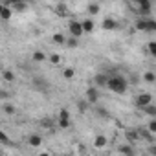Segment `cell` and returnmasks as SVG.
Segmentation results:
<instances>
[{
    "label": "cell",
    "instance_id": "obj_20",
    "mask_svg": "<svg viewBox=\"0 0 156 156\" xmlns=\"http://www.w3.org/2000/svg\"><path fill=\"white\" fill-rule=\"evenodd\" d=\"M143 112H145L147 116L156 118V107H154V105H147V107H143Z\"/></svg>",
    "mask_w": 156,
    "mask_h": 156
},
{
    "label": "cell",
    "instance_id": "obj_38",
    "mask_svg": "<svg viewBox=\"0 0 156 156\" xmlns=\"http://www.w3.org/2000/svg\"><path fill=\"white\" fill-rule=\"evenodd\" d=\"M15 2H19V0H4V4H6V6H9V4H15Z\"/></svg>",
    "mask_w": 156,
    "mask_h": 156
},
{
    "label": "cell",
    "instance_id": "obj_31",
    "mask_svg": "<svg viewBox=\"0 0 156 156\" xmlns=\"http://www.w3.org/2000/svg\"><path fill=\"white\" fill-rule=\"evenodd\" d=\"M55 11H57L59 15H66V6H64V4H59V6L55 8Z\"/></svg>",
    "mask_w": 156,
    "mask_h": 156
},
{
    "label": "cell",
    "instance_id": "obj_18",
    "mask_svg": "<svg viewBox=\"0 0 156 156\" xmlns=\"http://www.w3.org/2000/svg\"><path fill=\"white\" fill-rule=\"evenodd\" d=\"M2 77H4L8 83H13V81H15V73H13L11 70H4V72H2Z\"/></svg>",
    "mask_w": 156,
    "mask_h": 156
},
{
    "label": "cell",
    "instance_id": "obj_30",
    "mask_svg": "<svg viewBox=\"0 0 156 156\" xmlns=\"http://www.w3.org/2000/svg\"><path fill=\"white\" fill-rule=\"evenodd\" d=\"M70 127V119H61L59 118V129H68Z\"/></svg>",
    "mask_w": 156,
    "mask_h": 156
},
{
    "label": "cell",
    "instance_id": "obj_33",
    "mask_svg": "<svg viewBox=\"0 0 156 156\" xmlns=\"http://www.w3.org/2000/svg\"><path fill=\"white\" fill-rule=\"evenodd\" d=\"M59 118H61V119H70V114H68V110H66V108L59 110Z\"/></svg>",
    "mask_w": 156,
    "mask_h": 156
},
{
    "label": "cell",
    "instance_id": "obj_32",
    "mask_svg": "<svg viewBox=\"0 0 156 156\" xmlns=\"http://www.w3.org/2000/svg\"><path fill=\"white\" fill-rule=\"evenodd\" d=\"M50 61H51V64H59V62H61V55H59V53H53V55L50 57Z\"/></svg>",
    "mask_w": 156,
    "mask_h": 156
},
{
    "label": "cell",
    "instance_id": "obj_15",
    "mask_svg": "<svg viewBox=\"0 0 156 156\" xmlns=\"http://www.w3.org/2000/svg\"><path fill=\"white\" fill-rule=\"evenodd\" d=\"M28 143H30L31 147H39V145L42 143V138H41V136H37V134H31V136L28 138Z\"/></svg>",
    "mask_w": 156,
    "mask_h": 156
},
{
    "label": "cell",
    "instance_id": "obj_1",
    "mask_svg": "<svg viewBox=\"0 0 156 156\" xmlns=\"http://www.w3.org/2000/svg\"><path fill=\"white\" fill-rule=\"evenodd\" d=\"M107 87H108L114 94H125L129 83H127L125 77H121L119 73H114V75H110V79H108V85H107Z\"/></svg>",
    "mask_w": 156,
    "mask_h": 156
},
{
    "label": "cell",
    "instance_id": "obj_29",
    "mask_svg": "<svg viewBox=\"0 0 156 156\" xmlns=\"http://www.w3.org/2000/svg\"><path fill=\"white\" fill-rule=\"evenodd\" d=\"M4 112H6L8 116H13V114H15V107H13V105H4Z\"/></svg>",
    "mask_w": 156,
    "mask_h": 156
},
{
    "label": "cell",
    "instance_id": "obj_7",
    "mask_svg": "<svg viewBox=\"0 0 156 156\" xmlns=\"http://www.w3.org/2000/svg\"><path fill=\"white\" fill-rule=\"evenodd\" d=\"M151 101H152V96H151V94H140V96L136 98V105H138L140 108L151 105Z\"/></svg>",
    "mask_w": 156,
    "mask_h": 156
},
{
    "label": "cell",
    "instance_id": "obj_22",
    "mask_svg": "<svg viewBox=\"0 0 156 156\" xmlns=\"http://www.w3.org/2000/svg\"><path fill=\"white\" fill-rule=\"evenodd\" d=\"M143 81H145V83H154V81H156V75H154L152 72H145V73H143Z\"/></svg>",
    "mask_w": 156,
    "mask_h": 156
},
{
    "label": "cell",
    "instance_id": "obj_17",
    "mask_svg": "<svg viewBox=\"0 0 156 156\" xmlns=\"http://www.w3.org/2000/svg\"><path fill=\"white\" fill-rule=\"evenodd\" d=\"M83 30H85V33H90V31H94V20H90V19L83 20Z\"/></svg>",
    "mask_w": 156,
    "mask_h": 156
},
{
    "label": "cell",
    "instance_id": "obj_11",
    "mask_svg": "<svg viewBox=\"0 0 156 156\" xmlns=\"http://www.w3.org/2000/svg\"><path fill=\"white\" fill-rule=\"evenodd\" d=\"M11 15H13V11H11L6 4L0 8V17H2V20H9V19H11Z\"/></svg>",
    "mask_w": 156,
    "mask_h": 156
},
{
    "label": "cell",
    "instance_id": "obj_25",
    "mask_svg": "<svg viewBox=\"0 0 156 156\" xmlns=\"http://www.w3.org/2000/svg\"><path fill=\"white\" fill-rule=\"evenodd\" d=\"M53 42H55V44H66V39H64L62 33H55V35H53Z\"/></svg>",
    "mask_w": 156,
    "mask_h": 156
},
{
    "label": "cell",
    "instance_id": "obj_27",
    "mask_svg": "<svg viewBox=\"0 0 156 156\" xmlns=\"http://www.w3.org/2000/svg\"><path fill=\"white\" fill-rule=\"evenodd\" d=\"M96 114H98L99 118H108V110L103 108V107H98V108H96Z\"/></svg>",
    "mask_w": 156,
    "mask_h": 156
},
{
    "label": "cell",
    "instance_id": "obj_14",
    "mask_svg": "<svg viewBox=\"0 0 156 156\" xmlns=\"http://www.w3.org/2000/svg\"><path fill=\"white\" fill-rule=\"evenodd\" d=\"M33 87H35L37 90H42V92H44V90H48V81H46V79H35V81H33Z\"/></svg>",
    "mask_w": 156,
    "mask_h": 156
},
{
    "label": "cell",
    "instance_id": "obj_13",
    "mask_svg": "<svg viewBox=\"0 0 156 156\" xmlns=\"http://www.w3.org/2000/svg\"><path fill=\"white\" fill-rule=\"evenodd\" d=\"M31 59H33L35 62H44V61H46V53L41 51V50H35L33 55H31Z\"/></svg>",
    "mask_w": 156,
    "mask_h": 156
},
{
    "label": "cell",
    "instance_id": "obj_39",
    "mask_svg": "<svg viewBox=\"0 0 156 156\" xmlns=\"http://www.w3.org/2000/svg\"><path fill=\"white\" fill-rule=\"evenodd\" d=\"M64 2H70V0H64Z\"/></svg>",
    "mask_w": 156,
    "mask_h": 156
},
{
    "label": "cell",
    "instance_id": "obj_3",
    "mask_svg": "<svg viewBox=\"0 0 156 156\" xmlns=\"http://www.w3.org/2000/svg\"><path fill=\"white\" fill-rule=\"evenodd\" d=\"M136 2H138V13L141 17H149L151 15V9H152L151 0H136Z\"/></svg>",
    "mask_w": 156,
    "mask_h": 156
},
{
    "label": "cell",
    "instance_id": "obj_24",
    "mask_svg": "<svg viewBox=\"0 0 156 156\" xmlns=\"http://www.w3.org/2000/svg\"><path fill=\"white\" fill-rule=\"evenodd\" d=\"M73 75H75V70L73 68H64L62 70V77H64V79H72Z\"/></svg>",
    "mask_w": 156,
    "mask_h": 156
},
{
    "label": "cell",
    "instance_id": "obj_35",
    "mask_svg": "<svg viewBox=\"0 0 156 156\" xmlns=\"http://www.w3.org/2000/svg\"><path fill=\"white\" fill-rule=\"evenodd\" d=\"M130 83H132V85H138V83H140V77H138L136 73H132V75H130Z\"/></svg>",
    "mask_w": 156,
    "mask_h": 156
},
{
    "label": "cell",
    "instance_id": "obj_36",
    "mask_svg": "<svg viewBox=\"0 0 156 156\" xmlns=\"http://www.w3.org/2000/svg\"><path fill=\"white\" fill-rule=\"evenodd\" d=\"M0 140H2V143H9V141H8V136H6L4 132H0Z\"/></svg>",
    "mask_w": 156,
    "mask_h": 156
},
{
    "label": "cell",
    "instance_id": "obj_28",
    "mask_svg": "<svg viewBox=\"0 0 156 156\" xmlns=\"http://www.w3.org/2000/svg\"><path fill=\"white\" fill-rule=\"evenodd\" d=\"M88 13H90V15H98V13H99V6H98V4H90V6H88Z\"/></svg>",
    "mask_w": 156,
    "mask_h": 156
},
{
    "label": "cell",
    "instance_id": "obj_21",
    "mask_svg": "<svg viewBox=\"0 0 156 156\" xmlns=\"http://www.w3.org/2000/svg\"><path fill=\"white\" fill-rule=\"evenodd\" d=\"M77 39H79V37H70V39H66V46L68 48H77V44H79V41H77Z\"/></svg>",
    "mask_w": 156,
    "mask_h": 156
},
{
    "label": "cell",
    "instance_id": "obj_16",
    "mask_svg": "<svg viewBox=\"0 0 156 156\" xmlns=\"http://www.w3.org/2000/svg\"><path fill=\"white\" fill-rule=\"evenodd\" d=\"M88 105H90V101H88L87 98H85V99H79V101H77V108H79V112H83V114L88 110Z\"/></svg>",
    "mask_w": 156,
    "mask_h": 156
},
{
    "label": "cell",
    "instance_id": "obj_10",
    "mask_svg": "<svg viewBox=\"0 0 156 156\" xmlns=\"http://www.w3.org/2000/svg\"><path fill=\"white\" fill-rule=\"evenodd\" d=\"M125 138H127V141H138L140 140V134H138V129H134V130H125Z\"/></svg>",
    "mask_w": 156,
    "mask_h": 156
},
{
    "label": "cell",
    "instance_id": "obj_8",
    "mask_svg": "<svg viewBox=\"0 0 156 156\" xmlns=\"http://www.w3.org/2000/svg\"><path fill=\"white\" fill-rule=\"evenodd\" d=\"M138 134H140V138H143V140H147V141H154V138H152V132L149 130V127L147 129H143V127H138Z\"/></svg>",
    "mask_w": 156,
    "mask_h": 156
},
{
    "label": "cell",
    "instance_id": "obj_9",
    "mask_svg": "<svg viewBox=\"0 0 156 156\" xmlns=\"http://www.w3.org/2000/svg\"><path fill=\"white\" fill-rule=\"evenodd\" d=\"M11 6H13V11L22 13V11L28 9V0H19V2H15V4H11Z\"/></svg>",
    "mask_w": 156,
    "mask_h": 156
},
{
    "label": "cell",
    "instance_id": "obj_6",
    "mask_svg": "<svg viewBox=\"0 0 156 156\" xmlns=\"http://www.w3.org/2000/svg\"><path fill=\"white\" fill-rule=\"evenodd\" d=\"M99 87H90V88H87V99L90 101V103H98V99H99V90H98Z\"/></svg>",
    "mask_w": 156,
    "mask_h": 156
},
{
    "label": "cell",
    "instance_id": "obj_37",
    "mask_svg": "<svg viewBox=\"0 0 156 156\" xmlns=\"http://www.w3.org/2000/svg\"><path fill=\"white\" fill-rule=\"evenodd\" d=\"M147 152H151V154H156V147H154V145H152V147H149V149H147Z\"/></svg>",
    "mask_w": 156,
    "mask_h": 156
},
{
    "label": "cell",
    "instance_id": "obj_12",
    "mask_svg": "<svg viewBox=\"0 0 156 156\" xmlns=\"http://www.w3.org/2000/svg\"><path fill=\"white\" fill-rule=\"evenodd\" d=\"M101 26H103V30H108V31H110V30H116V28H118V22L112 20V19H105Z\"/></svg>",
    "mask_w": 156,
    "mask_h": 156
},
{
    "label": "cell",
    "instance_id": "obj_23",
    "mask_svg": "<svg viewBox=\"0 0 156 156\" xmlns=\"http://www.w3.org/2000/svg\"><path fill=\"white\" fill-rule=\"evenodd\" d=\"M118 152H123V154H134V149L130 145H121L118 147Z\"/></svg>",
    "mask_w": 156,
    "mask_h": 156
},
{
    "label": "cell",
    "instance_id": "obj_26",
    "mask_svg": "<svg viewBox=\"0 0 156 156\" xmlns=\"http://www.w3.org/2000/svg\"><path fill=\"white\" fill-rule=\"evenodd\" d=\"M147 50H149V53H151L152 57H156V41H151V42L147 44Z\"/></svg>",
    "mask_w": 156,
    "mask_h": 156
},
{
    "label": "cell",
    "instance_id": "obj_5",
    "mask_svg": "<svg viewBox=\"0 0 156 156\" xmlns=\"http://www.w3.org/2000/svg\"><path fill=\"white\" fill-rule=\"evenodd\" d=\"M108 79H110L108 73H98V75L94 77V85L99 87V88H101V87H107V85H108Z\"/></svg>",
    "mask_w": 156,
    "mask_h": 156
},
{
    "label": "cell",
    "instance_id": "obj_4",
    "mask_svg": "<svg viewBox=\"0 0 156 156\" xmlns=\"http://www.w3.org/2000/svg\"><path fill=\"white\" fill-rule=\"evenodd\" d=\"M68 30H70V35H73V37H81V35L85 33L83 22H79V20H72V22L68 24Z\"/></svg>",
    "mask_w": 156,
    "mask_h": 156
},
{
    "label": "cell",
    "instance_id": "obj_2",
    "mask_svg": "<svg viewBox=\"0 0 156 156\" xmlns=\"http://www.w3.org/2000/svg\"><path fill=\"white\" fill-rule=\"evenodd\" d=\"M136 30L152 33V31H156V20H152L149 17H141L140 20H136Z\"/></svg>",
    "mask_w": 156,
    "mask_h": 156
},
{
    "label": "cell",
    "instance_id": "obj_34",
    "mask_svg": "<svg viewBox=\"0 0 156 156\" xmlns=\"http://www.w3.org/2000/svg\"><path fill=\"white\" fill-rule=\"evenodd\" d=\"M147 127H149V130H151L152 134H156V118H154V119H152V121H151Z\"/></svg>",
    "mask_w": 156,
    "mask_h": 156
},
{
    "label": "cell",
    "instance_id": "obj_19",
    "mask_svg": "<svg viewBox=\"0 0 156 156\" xmlns=\"http://www.w3.org/2000/svg\"><path fill=\"white\" fill-rule=\"evenodd\" d=\"M94 145H96L98 149L105 147V145H107V138H105V136H96V140H94Z\"/></svg>",
    "mask_w": 156,
    "mask_h": 156
}]
</instances>
